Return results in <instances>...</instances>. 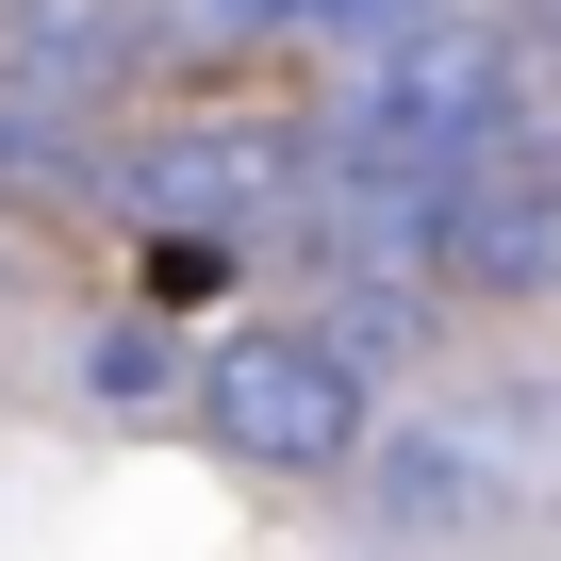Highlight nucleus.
Masks as SVG:
<instances>
[{"label": "nucleus", "instance_id": "1", "mask_svg": "<svg viewBox=\"0 0 561 561\" xmlns=\"http://www.w3.org/2000/svg\"><path fill=\"white\" fill-rule=\"evenodd\" d=\"M182 413H198V446H231L248 479H364V446H380V380H364L314 314L215 331V347L182 364Z\"/></svg>", "mask_w": 561, "mask_h": 561}, {"label": "nucleus", "instance_id": "4", "mask_svg": "<svg viewBox=\"0 0 561 561\" xmlns=\"http://www.w3.org/2000/svg\"><path fill=\"white\" fill-rule=\"evenodd\" d=\"M149 50V0H0V100H34V116H100Z\"/></svg>", "mask_w": 561, "mask_h": 561}, {"label": "nucleus", "instance_id": "5", "mask_svg": "<svg viewBox=\"0 0 561 561\" xmlns=\"http://www.w3.org/2000/svg\"><path fill=\"white\" fill-rule=\"evenodd\" d=\"M364 479H380V512H397V528H479V512H512V479L479 462V430H462V413H430V430L364 446Z\"/></svg>", "mask_w": 561, "mask_h": 561}, {"label": "nucleus", "instance_id": "2", "mask_svg": "<svg viewBox=\"0 0 561 561\" xmlns=\"http://www.w3.org/2000/svg\"><path fill=\"white\" fill-rule=\"evenodd\" d=\"M430 280L446 298H561V116H495L479 149H446V215H430Z\"/></svg>", "mask_w": 561, "mask_h": 561}, {"label": "nucleus", "instance_id": "7", "mask_svg": "<svg viewBox=\"0 0 561 561\" xmlns=\"http://www.w3.org/2000/svg\"><path fill=\"white\" fill-rule=\"evenodd\" d=\"M182 364H198V347H165V314H149V331H100V347H83V397H100V413H182Z\"/></svg>", "mask_w": 561, "mask_h": 561}, {"label": "nucleus", "instance_id": "3", "mask_svg": "<svg viewBox=\"0 0 561 561\" xmlns=\"http://www.w3.org/2000/svg\"><path fill=\"white\" fill-rule=\"evenodd\" d=\"M495 116H528L512 18L446 0V18H413V34H380V50H364V83H347V116H331V133H364V149H479Z\"/></svg>", "mask_w": 561, "mask_h": 561}, {"label": "nucleus", "instance_id": "8", "mask_svg": "<svg viewBox=\"0 0 561 561\" xmlns=\"http://www.w3.org/2000/svg\"><path fill=\"white\" fill-rule=\"evenodd\" d=\"M512 67H528V116H561V0H512Z\"/></svg>", "mask_w": 561, "mask_h": 561}, {"label": "nucleus", "instance_id": "6", "mask_svg": "<svg viewBox=\"0 0 561 561\" xmlns=\"http://www.w3.org/2000/svg\"><path fill=\"white\" fill-rule=\"evenodd\" d=\"M413 18H446V0H198V34H264V50H380Z\"/></svg>", "mask_w": 561, "mask_h": 561}]
</instances>
